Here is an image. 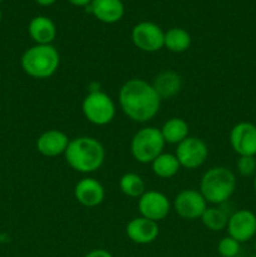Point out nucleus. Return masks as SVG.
<instances>
[{
  "label": "nucleus",
  "mask_w": 256,
  "mask_h": 257,
  "mask_svg": "<svg viewBox=\"0 0 256 257\" xmlns=\"http://www.w3.org/2000/svg\"><path fill=\"white\" fill-rule=\"evenodd\" d=\"M60 64V55L52 44H35L25 50L20 65L25 74L35 79H48L55 74Z\"/></svg>",
  "instance_id": "20e7f679"
},
{
  "label": "nucleus",
  "mask_w": 256,
  "mask_h": 257,
  "mask_svg": "<svg viewBox=\"0 0 256 257\" xmlns=\"http://www.w3.org/2000/svg\"><path fill=\"white\" fill-rule=\"evenodd\" d=\"M207 201L197 190H183L173 200V210L183 220H197L207 208Z\"/></svg>",
  "instance_id": "1a4fd4ad"
},
{
  "label": "nucleus",
  "mask_w": 256,
  "mask_h": 257,
  "mask_svg": "<svg viewBox=\"0 0 256 257\" xmlns=\"http://www.w3.org/2000/svg\"><path fill=\"white\" fill-rule=\"evenodd\" d=\"M68 2H69L72 5H74V7L85 8L92 3V0H68Z\"/></svg>",
  "instance_id": "bb28decb"
},
{
  "label": "nucleus",
  "mask_w": 256,
  "mask_h": 257,
  "mask_svg": "<svg viewBox=\"0 0 256 257\" xmlns=\"http://www.w3.org/2000/svg\"><path fill=\"white\" fill-rule=\"evenodd\" d=\"M2 18H3V13H2V10H0V22H2Z\"/></svg>",
  "instance_id": "c756f323"
},
{
  "label": "nucleus",
  "mask_w": 256,
  "mask_h": 257,
  "mask_svg": "<svg viewBox=\"0 0 256 257\" xmlns=\"http://www.w3.org/2000/svg\"><path fill=\"white\" fill-rule=\"evenodd\" d=\"M236 190V176L227 167L216 166L203 173L200 182V192L211 205H223L230 200Z\"/></svg>",
  "instance_id": "7ed1b4c3"
},
{
  "label": "nucleus",
  "mask_w": 256,
  "mask_h": 257,
  "mask_svg": "<svg viewBox=\"0 0 256 257\" xmlns=\"http://www.w3.org/2000/svg\"><path fill=\"white\" fill-rule=\"evenodd\" d=\"M165 140L160 128L143 127L136 132L131 141V153L137 162L147 165L152 163L165 148Z\"/></svg>",
  "instance_id": "39448f33"
},
{
  "label": "nucleus",
  "mask_w": 256,
  "mask_h": 257,
  "mask_svg": "<svg viewBox=\"0 0 256 257\" xmlns=\"http://www.w3.org/2000/svg\"><path fill=\"white\" fill-rule=\"evenodd\" d=\"M132 42L146 53L158 52L165 47V32L152 22H141L132 29Z\"/></svg>",
  "instance_id": "6e6552de"
},
{
  "label": "nucleus",
  "mask_w": 256,
  "mask_h": 257,
  "mask_svg": "<svg viewBox=\"0 0 256 257\" xmlns=\"http://www.w3.org/2000/svg\"><path fill=\"white\" fill-rule=\"evenodd\" d=\"M74 197L84 207H95L104 201L105 191L99 181L85 177L75 185Z\"/></svg>",
  "instance_id": "2eb2a0df"
},
{
  "label": "nucleus",
  "mask_w": 256,
  "mask_h": 257,
  "mask_svg": "<svg viewBox=\"0 0 256 257\" xmlns=\"http://www.w3.org/2000/svg\"><path fill=\"white\" fill-rule=\"evenodd\" d=\"M152 171L157 177L168 180V178L175 177L180 171L181 165L178 162L177 157L173 153H161L152 163Z\"/></svg>",
  "instance_id": "aec40b11"
},
{
  "label": "nucleus",
  "mask_w": 256,
  "mask_h": 257,
  "mask_svg": "<svg viewBox=\"0 0 256 257\" xmlns=\"http://www.w3.org/2000/svg\"><path fill=\"white\" fill-rule=\"evenodd\" d=\"M236 168L242 177H251L256 173V160L251 156H240L236 162Z\"/></svg>",
  "instance_id": "393cba45"
},
{
  "label": "nucleus",
  "mask_w": 256,
  "mask_h": 257,
  "mask_svg": "<svg viewBox=\"0 0 256 257\" xmlns=\"http://www.w3.org/2000/svg\"><path fill=\"white\" fill-rule=\"evenodd\" d=\"M138 210L142 217L158 223L170 213L171 202L165 193L150 190L138 198Z\"/></svg>",
  "instance_id": "9d476101"
},
{
  "label": "nucleus",
  "mask_w": 256,
  "mask_h": 257,
  "mask_svg": "<svg viewBox=\"0 0 256 257\" xmlns=\"http://www.w3.org/2000/svg\"><path fill=\"white\" fill-rule=\"evenodd\" d=\"M191 35L182 28H171L165 32V48L172 53H183L190 49Z\"/></svg>",
  "instance_id": "412c9836"
},
{
  "label": "nucleus",
  "mask_w": 256,
  "mask_h": 257,
  "mask_svg": "<svg viewBox=\"0 0 256 257\" xmlns=\"http://www.w3.org/2000/svg\"><path fill=\"white\" fill-rule=\"evenodd\" d=\"M160 131L166 143L177 146L188 137L190 127L185 119L173 117L166 120L162 127L160 128Z\"/></svg>",
  "instance_id": "6ab92c4d"
},
{
  "label": "nucleus",
  "mask_w": 256,
  "mask_h": 257,
  "mask_svg": "<svg viewBox=\"0 0 256 257\" xmlns=\"http://www.w3.org/2000/svg\"><path fill=\"white\" fill-rule=\"evenodd\" d=\"M119 188L123 195L131 198H140L146 192V185L143 178L133 172L124 173L120 177Z\"/></svg>",
  "instance_id": "5701e85b"
},
{
  "label": "nucleus",
  "mask_w": 256,
  "mask_h": 257,
  "mask_svg": "<svg viewBox=\"0 0 256 257\" xmlns=\"http://www.w3.org/2000/svg\"><path fill=\"white\" fill-rule=\"evenodd\" d=\"M240 242L227 235L218 241L217 251L221 257H236L240 252Z\"/></svg>",
  "instance_id": "b1692460"
},
{
  "label": "nucleus",
  "mask_w": 256,
  "mask_h": 257,
  "mask_svg": "<svg viewBox=\"0 0 256 257\" xmlns=\"http://www.w3.org/2000/svg\"><path fill=\"white\" fill-rule=\"evenodd\" d=\"M0 2H3V0H0Z\"/></svg>",
  "instance_id": "473e14b6"
},
{
  "label": "nucleus",
  "mask_w": 256,
  "mask_h": 257,
  "mask_svg": "<svg viewBox=\"0 0 256 257\" xmlns=\"http://www.w3.org/2000/svg\"><path fill=\"white\" fill-rule=\"evenodd\" d=\"M28 32L37 44H52L57 37V27L54 22L43 15H38L30 20Z\"/></svg>",
  "instance_id": "a211bd4d"
},
{
  "label": "nucleus",
  "mask_w": 256,
  "mask_h": 257,
  "mask_svg": "<svg viewBox=\"0 0 256 257\" xmlns=\"http://www.w3.org/2000/svg\"><path fill=\"white\" fill-rule=\"evenodd\" d=\"M226 230L237 242H247L256 235V215L250 210H237L228 217Z\"/></svg>",
  "instance_id": "9b49d317"
},
{
  "label": "nucleus",
  "mask_w": 256,
  "mask_h": 257,
  "mask_svg": "<svg viewBox=\"0 0 256 257\" xmlns=\"http://www.w3.org/2000/svg\"><path fill=\"white\" fill-rule=\"evenodd\" d=\"M252 257H256V255H255V256H252Z\"/></svg>",
  "instance_id": "2f4dec72"
},
{
  "label": "nucleus",
  "mask_w": 256,
  "mask_h": 257,
  "mask_svg": "<svg viewBox=\"0 0 256 257\" xmlns=\"http://www.w3.org/2000/svg\"><path fill=\"white\" fill-rule=\"evenodd\" d=\"M85 10L95 19L105 24L119 22L124 14V5L122 0H92Z\"/></svg>",
  "instance_id": "dca6fc26"
},
{
  "label": "nucleus",
  "mask_w": 256,
  "mask_h": 257,
  "mask_svg": "<svg viewBox=\"0 0 256 257\" xmlns=\"http://www.w3.org/2000/svg\"><path fill=\"white\" fill-rule=\"evenodd\" d=\"M118 102L122 112L130 119L137 123H146L156 117L162 99L151 83L140 78H132L120 87Z\"/></svg>",
  "instance_id": "f257e3e1"
},
{
  "label": "nucleus",
  "mask_w": 256,
  "mask_h": 257,
  "mask_svg": "<svg viewBox=\"0 0 256 257\" xmlns=\"http://www.w3.org/2000/svg\"><path fill=\"white\" fill-rule=\"evenodd\" d=\"M125 233L132 242L137 243V245H148L158 237L160 227L155 221L140 216V217L132 218L127 223Z\"/></svg>",
  "instance_id": "ddd939ff"
},
{
  "label": "nucleus",
  "mask_w": 256,
  "mask_h": 257,
  "mask_svg": "<svg viewBox=\"0 0 256 257\" xmlns=\"http://www.w3.org/2000/svg\"><path fill=\"white\" fill-rule=\"evenodd\" d=\"M64 157L69 167L77 172L93 173L104 163L105 150L97 138L82 136L70 140Z\"/></svg>",
  "instance_id": "f03ea898"
},
{
  "label": "nucleus",
  "mask_w": 256,
  "mask_h": 257,
  "mask_svg": "<svg viewBox=\"0 0 256 257\" xmlns=\"http://www.w3.org/2000/svg\"><path fill=\"white\" fill-rule=\"evenodd\" d=\"M83 115L94 125H107L114 119L115 104L110 95L102 90H92L82 102Z\"/></svg>",
  "instance_id": "423d86ee"
},
{
  "label": "nucleus",
  "mask_w": 256,
  "mask_h": 257,
  "mask_svg": "<svg viewBox=\"0 0 256 257\" xmlns=\"http://www.w3.org/2000/svg\"><path fill=\"white\" fill-rule=\"evenodd\" d=\"M253 190H255V192H256V173H255V176H253Z\"/></svg>",
  "instance_id": "c85d7f7f"
},
{
  "label": "nucleus",
  "mask_w": 256,
  "mask_h": 257,
  "mask_svg": "<svg viewBox=\"0 0 256 257\" xmlns=\"http://www.w3.org/2000/svg\"><path fill=\"white\" fill-rule=\"evenodd\" d=\"M84 257H113V255L104 248H94V250L85 253Z\"/></svg>",
  "instance_id": "a878e982"
},
{
  "label": "nucleus",
  "mask_w": 256,
  "mask_h": 257,
  "mask_svg": "<svg viewBox=\"0 0 256 257\" xmlns=\"http://www.w3.org/2000/svg\"><path fill=\"white\" fill-rule=\"evenodd\" d=\"M255 252H256V240H255Z\"/></svg>",
  "instance_id": "7c9ffc66"
},
{
  "label": "nucleus",
  "mask_w": 256,
  "mask_h": 257,
  "mask_svg": "<svg viewBox=\"0 0 256 257\" xmlns=\"http://www.w3.org/2000/svg\"><path fill=\"white\" fill-rule=\"evenodd\" d=\"M228 141L238 157L256 156V125L251 122H240L232 127Z\"/></svg>",
  "instance_id": "f8f14e48"
},
{
  "label": "nucleus",
  "mask_w": 256,
  "mask_h": 257,
  "mask_svg": "<svg viewBox=\"0 0 256 257\" xmlns=\"http://www.w3.org/2000/svg\"><path fill=\"white\" fill-rule=\"evenodd\" d=\"M35 2L39 5H42V7H50V5L54 4L57 0H35Z\"/></svg>",
  "instance_id": "cd10ccee"
},
{
  "label": "nucleus",
  "mask_w": 256,
  "mask_h": 257,
  "mask_svg": "<svg viewBox=\"0 0 256 257\" xmlns=\"http://www.w3.org/2000/svg\"><path fill=\"white\" fill-rule=\"evenodd\" d=\"M151 84L161 99H170L180 93L182 88V77L175 70H163L158 73Z\"/></svg>",
  "instance_id": "f3484780"
},
{
  "label": "nucleus",
  "mask_w": 256,
  "mask_h": 257,
  "mask_svg": "<svg viewBox=\"0 0 256 257\" xmlns=\"http://www.w3.org/2000/svg\"><path fill=\"white\" fill-rule=\"evenodd\" d=\"M228 217H230V215L223 208H221L220 206L218 207L212 206V207L206 208L205 212L201 216V221H202L203 226L206 228L217 232V231L226 228L228 222Z\"/></svg>",
  "instance_id": "4be33fe9"
},
{
  "label": "nucleus",
  "mask_w": 256,
  "mask_h": 257,
  "mask_svg": "<svg viewBox=\"0 0 256 257\" xmlns=\"http://www.w3.org/2000/svg\"><path fill=\"white\" fill-rule=\"evenodd\" d=\"M181 167L196 170L206 162L208 157V147L203 140L188 136L185 141L177 145L175 152Z\"/></svg>",
  "instance_id": "0eeeda50"
},
{
  "label": "nucleus",
  "mask_w": 256,
  "mask_h": 257,
  "mask_svg": "<svg viewBox=\"0 0 256 257\" xmlns=\"http://www.w3.org/2000/svg\"><path fill=\"white\" fill-rule=\"evenodd\" d=\"M70 140L63 131L48 130L37 140V150L44 157H58L64 155Z\"/></svg>",
  "instance_id": "4468645a"
}]
</instances>
